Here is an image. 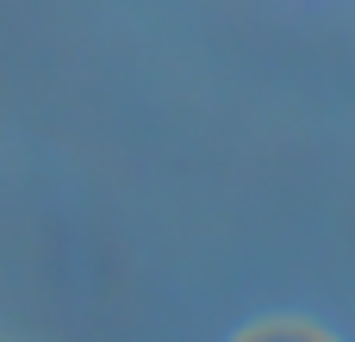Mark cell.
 Instances as JSON below:
<instances>
[{"instance_id": "1", "label": "cell", "mask_w": 355, "mask_h": 342, "mask_svg": "<svg viewBox=\"0 0 355 342\" xmlns=\"http://www.w3.org/2000/svg\"><path fill=\"white\" fill-rule=\"evenodd\" d=\"M237 342H331V336H318L312 324H287V318H275V324H256V330H243Z\"/></svg>"}]
</instances>
